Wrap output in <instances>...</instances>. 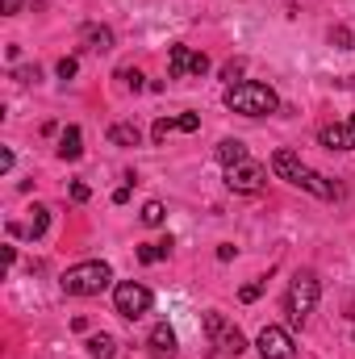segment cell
<instances>
[{
    "label": "cell",
    "mask_w": 355,
    "mask_h": 359,
    "mask_svg": "<svg viewBox=\"0 0 355 359\" xmlns=\"http://www.w3.org/2000/svg\"><path fill=\"white\" fill-rule=\"evenodd\" d=\"M226 109L243 113V117H264V113H276L280 109V96L267 88V84H255V80H239L226 88Z\"/></svg>",
    "instance_id": "obj_1"
},
{
    "label": "cell",
    "mask_w": 355,
    "mask_h": 359,
    "mask_svg": "<svg viewBox=\"0 0 355 359\" xmlns=\"http://www.w3.org/2000/svg\"><path fill=\"white\" fill-rule=\"evenodd\" d=\"M109 280H113V268L109 264H100V259H88V264H76V268L63 271V292L67 297H100L105 288H109Z\"/></svg>",
    "instance_id": "obj_2"
},
{
    "label": "cell",
    "mask_w": 355,
    "mask_h": 359,
    "mask_svg": "<svg viewBox=\"0 0 355 359\" xmlns=\"http://www.w3.org/2000/svg\"><path fill=\"white\" fill-rule=\"evenodd\" d=\"M314 309H318V276H314V271H301V276H293V284H288L284 313H288L293 326H301Z\"/></svg>",
    "instance_id": "obj_3"
},
{
    "label": "cell",
    "mask_w": 355,
    "mask_h": 359,
    "mask_svg": "<svg viewBox=\"0 0 355 359\" xmlns=\"http://www.w3.org/2000/svg\"><path fill=\"white\" fill-rule=\"evenodd\" d=\"M205 334H209V343H213V351L217 355H243L247 351V339H243V330L239 326H230L226 322V313H205Z\"/></svg>",
    "instance_id": "obj_4"
},
{
    "label": "cell",
    "mask_w": 355,
    "mask_h": 359,
    "mask_svg": "<svg viewBox=\"0 0 355 359\" xmlns=\"http://www.w3.org/2000/svg\"><path fill=\"white\" fill-rule=\"evenodd\" d=\"M151 288L147 284H138V280H121L117 288H113V305H117V313L121 318H142V313H151Z\"/></svg>",
    "instance_id": "obj_5"
},
{
    "label": "cell",
    "mask_w": 355,
    "mask_h": 359,
    "mask_svg": "<svg viewBox=\"0 0 355 359\" xmlns=\"http://www.w3.org/2000/svg\"><path fill=\"white\" fill-rule=\"evenodd\" d=\"M264 184H267V172L255 159H243V163L226 168V188L230 192H264Z\"/></svg>",
    "instance_id": "obj_6"
},
{
    "label": "cell",
    "mask_w": 355,
    "mask_h": 359,
    "mask_svg": "<svg viewBox=\"0 0 355 359\" xmlns=\"http://www.w3.org/2000/svg\"><path fill=\"white\" fill-rule=\"evenodd\" d=\"M168 72H172V80L205 76V72H209V59H205L201 50H192V46H172V50H168Z\"/></svg>",
    "instance_id": "obj_7"
},
{
    "label": "cell",
    "mask_w": 355,
    "mask_h": 359,
    "mask_svg": "<svg viewBox=\"0 0 355 359\" xmlns=\"http://www.w3.org/2000/svg\"><path fill=\"white\" fill-rule=\"evenodd\" d=\"M255 347H260L264 359H297V343H293V334L284 326H264L260 339H255Z\"/></svg>",
    "instance_id": "obj_8"
},
{
    "label": "cell",
    "mask_w": 355,
    "mask_h": 359,
    "mask_svg": "<svg viewBox=\"0 0 355 359\" xmlns=\"http://www.w3.org/2000/svg\"><path fill=\"white\" fill-rule=\"evenodd\" d=\"M318 138H322V147H330V151H355V113L347 117V121L326 126Z\"/></svg>",
    "instance_id": "obj_9"
},
{
    "label": "cell",
    "mask_w": 355,
    "mask_h": 359,
    "mask_svg": "<svg viewBox=\"0 0 355 359\" xmlns=\"http://www.w3.org/2000/svg\"><path fill=\"white\" fill-rule=\"evenodd\" d=\"M196 126H201V117H196V113H180V117H159V121H155V126H151V138H155V142H168V134H192V130H196Z\"/></svg>",
    "instance_id": "obj_10"
},
{
    "label": "cell",
    "mask_w": 355,
    "mask_h": 359,
    "mask_svg": "<svg viewBox=\"0 0 355 359\" xmlns=\"http://www.w3.org/2000/svg\"><path fill=\"white\" fill-rule=\"evenodd\" d=\"M297 188H305V192H314V196H322V201H339V184H330L326 176H318V172H301L297 176Z\"/></svg>",
    "instance_id": "obj_11"
},
{
    "label": "cell",
    "mask_w": 355,
    "mask_h": 359,
    "mask_svg": "<svg viewBox=\"0 0 355 359\" xmlns=\"http://www.w3.org/2000/svg\"><path fill=\"white\" fill-rule=\"evenodd\" d=\"M151 355L155 359H172L176 355V330H172L168 322H159V326L151 330Z\"/></svg>",
    "instance_id": "obj_12"
},
{
    "label": "cell",
    "mask_w": 355,
    "mask_h": 359,
    "mask_svg": "<svg viewBox=\"0 0 355 359\" xmlns=\"http://www.w3.org/2000/svg\"><path fill=\"white\" fill-rule=\"evenodd\" d=\"M272 172L280 180H288V184H297V176L305 172V163H301L293 151H276V155H272Z\"/></svg>",
    "instance_id": "obj_13"
},
{
    "label": "cell",
    "mask_w": 355,
    "mask_h": 359,
    "mask_svg": "<svg viewBox=\"0 0 355 359\" xmlns=\"http://www.w3.org/2000/svg\"><path fill=\"white\" fill-rule=\"evenodd\" d=\"M80 155H84V134H80V126H67V130H63V138H59V159L76 163Z\"/></svg>",
    "instance_id": "obj_14"
},
{
    "label": "cell",
    "mask_w": 355,
    "mask_h": 359,
    "mask_svg": "<svg viewBox=\"0 0 355 359\" xmlns=\"http://www.w3.org/2000/svg\"><path fill=\"white\" fill-rule=\"evenodd\" d=\"M109 142H113V147H138L142 134H138L134 121H117V126H109Z\"/></svg>",
    "instance_id": "obj_15"
},
{
    "label": "cell",
    "mask_w": 355,
    "mask_h": 359,
    "mask_svg": "<svg viewBox=\"0 0 355 359\" xmlns=\"http://www.w3.org/2000/svg\"><path fill=\"white\" fill-rule=\"evenodd\" d=\"M243 159H251V155H247V147H243L239 138L217 142V163H222V168H234V163H243Z\"/></svg>",
    "instance_id": "obj_16"
},
{
    "label": "cell",
    "mask_w": 355,
    "mask_h": 359,
    "mask_svg": "<svg viewBox=\"0 0 355 359\" xmlns=\"http://www.w3.org/2000/svg\"><path fill=\"white\" fill-rule=\"evenodd\" d=\"M88 355L92 359H113L117 355V339H113V334H92L88 339Z\"/></svg>",
    "instance_id": "obj_17"
},
{
    "label": "cell",
    "mask_w": 355,
    "mask_h": 359,
    "mask_svg": "<svg viewBox=\"0 0 355 359\" xmlns=\"http://www.w3.org/2000/svg\"><path fill=\"white\" fill-rule=\"evenodd\" d=\"M172 255V238H163V243H147V247H138V264H159V259H168Z\"/></svg>",
    "instance_id": "obj_18"
},
{
    "label": "cell",
    "mask_w": 355,
    "mask_h": 359,
    "mask_svg": "<svg viewBox=\"0 0 355 359\" xmlns=\"http://www.w3.org/2000/svg\"><path fill=\"white\" fill-rule=\"evenodd\" d=\"M84 42H88V50H113V29L88 25V29H84Z\"/></svg>",
    "instance_id": "obj_19"
},
{
    "label": "cell",
    "mask_w": 355,
    "mask_h": 359,
    "mask_svg": "<svg viewBox=\"0 0 355 359\" xmlns=\"http://www.w3.org/2000/svg\"><path fill=\"white\" fill-rule=\"evenodd\" d=\"M29 213H34V217H29V226H25V234H29V238H42V234H46V226H51V213H46L42 205H34Z\"/></svg>",
    "instance_id": "obj_20"
},
{
    "label": "cell",
    "mask_w": 355,
    "mask_h": 359,
    "mask_svg": "<svg viewBox=\"0 0 355 359\" xmlns=\"http://www.w3.org/2000/svg\"><path fill=\"white\" fill-rule=\"evenodd\" d=\"M163 222V205L159 201H147L142 205V226H159Z\"/></svg>",
    "instance_id": "obj_21"
},
{
    "label": "cell",
    "mask_w": 355,
    "mask_h": 359,
    "mask_svg": "<svg viewBox=\"0 0 355 359\" xmlns=\"http://www.w3.org/2000/svg\"><path fill=\"white\" fill-rule=\"evenodd\" d=\"M330 42H339L343 50H351V46H355V34H351V29H330Z\"/></svg>",
    "instance_id": "obj_22"
},
{
    "label": "cell",
    "mask_w": 355,
    "mask_h": 359,
    "mask_svg": "<svg viewBox=\"0 0 355 359\" xmlns=\"http://www.w3.org/2000/svg\"><path fill=\"white\" fill-rule=\"evenodd\" d=\"M76 72H80V63H76V59H59V80H72Z\"/></svg>",
    "instance_id": "obj_23"
},
{
    "label": "cell",
    "mask_w": 355,
    "mask_h": 359,
    "mask_svg": "<svg viewBox=\"0 0 355 359\" xmlns=\"http://www.w3.org/2000/svg\"><path fill=\"white\" fill-rule=\"evenodd\" d=\"M260 292H264V280H251V284H243V292H239V297H243V301H255Z\"/></svg>",
    "instance_id": "obj_24"
},
{
    "label": "cell",
    "mask_w": 355,
    "mask_h": 359,
    "mask_svg": "<svg viewBox=\"0 0 355 359\" xmlns=\"http://www.w3.org/2000/svg\"><path fill=\"white\" fill-rule=\"evenodd\" d=\"M21 8H25V0H0V13H4V17H17Z\"/></svg>",
    "instance_id": "obj_25"
},
{
    "label": "cell",
    "mask_w": 355,
    "mask_h": 359,
    "mask_svg": "<svg viewBox=\"0 0 355 359\" xmlns=\"http://www.w3.org/2000/svg\"><path fill=\"white\" fill-rule=\"evenodd\" d=\"M88 196H92L88 184H72V201H88Z\"/></svg>",
    "instance_id": "obj_26"
},
{
    "label": "cell",
    "mask_w": 355,
    "mask_h": 359,
    "mask_svg": "<svg viewBox=\"0 0 355 359\" xmlns=\"http://www.w3.org/2000/svg\"><path fill=\"white\" fill-rule=\"evenodd\" d=\"M239 72H243V63H226V67H222V80H230V84H234V76H239Z\"/></svg>",
    "instance_id": "obj_27"
},
{
    "label": "cell",
    "mask_w": 355,
    "mask_h": 359,
    "mask_svg": "<svg viewBox=\"0 0 355 359\" xmlns=\"http://www.w3.org/2000/svg\"><path fill=\"white\" fill-rule=\"evenodd\" d=\"M38 76H42L38 67H21V72H17V80H21V84H29V80H38Z\"/></svg>",
    "instance_id": "obj_28"
},
{
    "label": "cell",
    "mask_w": 355,
    "mask_h": 359,
    "mask_svg": "<svg viewBox=\"0 0 355 359\" xmlns=\"http://www.w3.org/2000/svg\"><path fill=\"white\" fill-rule=\"evenodd\" d=\"M121 80H126V84H134V88H142V76H138V72H121Z\"/></svg>",
    "instance_id": "obj_29"
},
{
    "label": "cell",
    "mask_w": 355,
    "mask_h": 359,
    "mask_svg": "<svg viewBox=\"0 0 355 359\" xmlns=\"http://www.w3.org/2000/svg\"><path fill=\"white\" fill-rule=\"evenodd\" d=\"M113 201H117V205H126V201H130V184H121V188L113 192Z\"/></svg>",
    "instance_id": "obj_30"
}]
</instances>
